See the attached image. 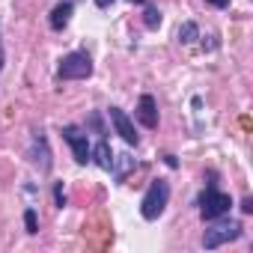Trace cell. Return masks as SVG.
Masks as SVG:
<instances>
[{
    "label": "cell",
    "instance_id": "cell-1",
    "mask_svg": "<svg viewBox=\"0 0 253 253\" xmlns=\"http://www.w3.org/2000/svg\"><path fill=\"white\" fill-rule=\"evenodd\" d=\"M167 200H170V185L164 179H152L143 200H140V214L146 220H158L164 214V209H167Z\"/></svg>",
    "mask_w": 253,
    "mask_h": 253
},
{
    "label": "cell",
    "instance_id": "cell-2",
    "mask_svg": "<svg viewBox=\"0 0 253 253\" xmlns=\"http://www.w3.org/2000/svg\"><path fill=\"white\" fill-rule=\"evenodd\" d=\"M197 203H200V214H203V220H217V217H223V214L232 209V197L223 194V191H217L214 182L206 185V191L200 194Z\"/></svg>",
    "mask_w": 253,
    "mask_h": 253
},
{
    "label": "cell",
    "instance_id": "cell-3",
    "mask_svg": "<svg viewBox=\"0 0 253 253\" xmlns=\"http://www.w3.org/2000/svg\"><path fill=\"white\" fill-rule=\"evenodd\" d=\"M57 75H60L63 81H84V78H89V75H92V60H89V54H86V51H72V54H66V57L60 60Z\"/></svg>",
    "mask_w": 253,
    "mask_h": 253
},
{
    "label": "cell",
    "instance_id": "cell-4",
    "mask_svg": "<svg viewBox=\"0 0 253 253\" xmlns=\"http://www.w3.org/2000/svg\"><path fill=\"white\" fill-rule=\"evenodd\" d=\"M217 220H220V217H217ZM235 238H241V223H238V220H220V223H214L211 229H206L203 247H206V250H217L220 244H229V241H235Z\"/></svg>",
    "mask_w": 253,
    "mask_h": 253
},
{
    "label": "cell",
    "instance_id": "cell-5",
    "mask_svg": "<svg viewBox=\"0 0 253 253\" xmlns=\"http://www.w3.org/2000/svg\"><path fill=\"white\" fill-rule=\"evenodd\" d=\"M107 116H110V122H113V128H116V134L128 143V146H137V131H134V122H131V116L125 113L122 107H110L107 110Z\"/></svg>",
    "mask_w": 253,
    "mask_h": 253
},
{
    "label": "cell",
    "instance_id": "cell-6",
    "mask_svg": "<svg viewBox=\"0 0 253 253\" xmlns=\"http://www.w3.org/2000/svg\"><path fill=\"white\" fill-rule=\"evenodd\" d=\"M63 140L72 146V152H75V161L78 164H86L89 161V140H86V134L78 128V125H66V128H63Z\"/></svg>",
    "mask_w": 253,
    "mask_h": 253
},
{
    "label": "cell",
    "instance_id": "cell-7",
    "mask_svg": "<svg viewBox=\"0 0 253 253\" xmlns=\"http://www.w3.org/2000/svg\"><path fill=\"white\" fill-rule=\"evenodd\" d=\"M134 116H137V122L143 125V128H158V101H155L149 92H143L140 101H137Z\"/></svg>",
    "mask_w": 253,
    "mask_h": 253
},
{
    "label": "cell",
    "instance_id": "cell-8",
    "mask_svg": "<svg viewBox=\"0 0 253 253\" xmlns=\"http://www.w3.org/2000/svg\"><path fill=\"white\" fill-rule=\"evenodd\" d=\"M33 164L39 167V173H48L51 170V152H48V143H45V137H42V131H36V137H33Z\"/></svg>",
    "mask_w": 253,
    "mask_h": 253
},
{
    "label": "cell",
    "instance_id": "cell-9",
    "mask_svg": "<svg viewBox=\"0 0 253 253\" xmlns=\"http://www.w3.org/2000/svg\"><path fill=\"white\" fill-rule=\"evenodd\" d=\"M72 12H75V6L69 3H60V6H54V12H51V18H48V24H51V30H66L69 27V21H72Z\"/></svg>",
    "mask_w": 253,
    "mask_h": 253
},
{
    "label": "cell",
    "instance_id": "cell-10",
    "mask_svg": "<svg viewBox=\"0 0 253 253\" xmlns=\"http://www.w3.org/2000/svg\"><path fill=\"white\" fill-rule=\"evenodd\" d=\"M110 170H113L116 182H125V176H128L131 170H137V161H134L131 155H113V164H110Z\"/></svg>",
    "mask_w": 253,
    "mask_h": 253
},
{
    "label": "cell",
    "instance_id": "cell-11",
    "mask_svg": "<svg viewBox=\"0 0 253 253\" xmlns=\"http://www.w3.org/2000/svg\"><path fill=\"white\" fill-rule=\"evenodd\" d=\"M89 158H95V164H98L101 170H110V164H113V149H110V143H107V140H98V146L89 152Z\"/></svg>",
    "mask_w": 253,
    "mask_h": 253
},
{
    "label": "cell",
    "instance_id": "cell-12",
    "mask_svg": "<svg viewBox=\"0 0 253 253\" xmlns=\"http://www.w3.org/2000/svg\"><path fill=\"white\" fill-rule=\"evenodd\" d=\"M176 39H179L182 45H194V42L200 39V27H197L194 21H185V24H179V30H176Z\"/></svg>",
    "mask_w": 253,
    "mask_h": 253
},
{
    "label": "cell",
    "instance_id": "cell-13",
    "mask_svg": "<svg viewBox=\"0 0 253 253\" xmlns=\"http://www.w3.org/2000/svg\"><path fill=\"white\" fill-rule=\"evenodd\" d=\"M143 24H146L149 30H155V27L161 24V12H158L155 6H146V18H143Z\"/></svg>",
    "mask_w": 253,
    "mask_h": 253
},
{
    "label": "cell",
    "instance_id": "cell-14",
    "mask_svg": "<svg viewBox=\"0 0 253 253\" xmlns=\"http://www.w3.org/2000/svg\"><path fill=\"white\" fill-rule=\"evenodd\" d=\"M24 226H27V232H30V235H36V232H39V223H36V209H27V211H24Z\"/></svg>",
    "mask_w": 253,
    "mask_h": 253
},
{
    "label": "cell",
    "instance_id": "cell-15",
    "mask_svg": "<svg viewBox=\"0 0 253 253\" xmlns=\"http://www.w3.org/2000/svg\"><path fill=\"white\" fill-rule=\"evenodd\" d=\"M54 203L63 209L66 206V188H63V182H54Z\"/></svg>",
    "mask_w": 253,
    "mask_h": 253
},
{
    "label": "cell",
    "instance_id": "cell-16",
    "mask_svg": "<svg viewBox=\"0 0 253 253\" xmlns=\"http://www.w3.org/2000/svg\"><path fill=\"white\" fill-rule=\"evenodd\" d=\"M206 3H211V6H217V9H226L229 0H206Z\"/></svg>",
    "mask_w": 253,
    "mask_h": 253
},
{
    "label": "cell",
    "instance_id": "cell-17",
    "mask_svg": "<svg viewBox=\"0 0 253 253\" xmlns=\"http://www.w3.org/2000/svg\"><path fill=\"white\" fill-rule=\"evenodd\" d=\"M241 211H244V214H250V211H253V200H250V197L241 203Z\"/></svg>",
    "mask_w": 253,
    "mask_h": 253
},
{
    "label": "cell",
    "instance_id": "cell-18",
    "mask_svg": "<svg viewBox=\"0 0 253 253\" xmlns=\"http://www.w3.org/2000/svg\"><path fill=\"white\" fill-rule=\"evenodd\" d=\"M164 161H167V167H179V161H176V155H164Z\"/></svg>",
    "mask_w": 253,
    "mask_h": 253
},
{
    "label": "cell",
    "instance_id": "cell-19",
    "mask_svg": "<svg viewBox=\"0 0 253 253\" xmlns=\"http://www.w3.org/2000/svg\"><path fill=\"white\" fill-rule=\"evenodd\" d=\"M110 3H113V0H95V6H98V9H107Z\"/></svg>",
    "mask_w": 253,
    "mask_h": 253
},
{
    "label": "cell",
    "instance_id": "cell-20",
    "mask_svg": "<svg viewBox=\"0 0 253 253\" xmlns=\"http://www.w3.org/2000/svg\"><path fill=\"white\" fill-rule=\"evenodd\" d=\"M128 3H146V0H128Z\"/></svg>",
    "mask_w": 253,
    "mask_h": 253
},
{
    "label": "cell",
    "instance_id": "cell-21",
    "mask_svg": "<svg viewBox=\"0 0 253 253\" xmlns=\"http://www.w3.org/2000/svg\"><path fill=\"white\" fill-rule=\"evenodd\" d=\"M0 69H3V54H0Z\"/></svg>",
    "mask_w": 253,
    "mask_h": 253
}]
</instances>
